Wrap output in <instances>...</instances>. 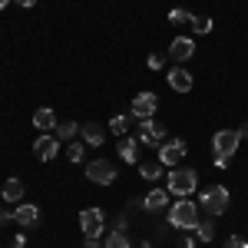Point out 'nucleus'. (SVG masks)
Wrapping results in <instances>:
<instances>
[{
	"mask_svg": "<svg viewBox=\"0 0 248 248\" xmlns=\"http://www.w3.org/2000/svg\"><path fill=\"white\" fill-rule=\"evenodd\" d=\"M199 218H202V205H195L189 195L169 205V225H172V229H179V232H192Z\"/></svg>",
	"mask_w": 248,
	"mask_h": 248,
	"instance_id": "1",
	"label": "nucleus"
},
{
	"mask_svg": "<svg viewBox=\"0 0 248 248\" xmlns=\"http://www.w3.org/2000/svg\"><path fill=\"white\" fill-rule=\"evenodd\" d=\"M229 202H232V192L225 189V186H209V189H202V195H199V205H202V212H209L212 218L225 215Z\"/></svg>",
	"mask_w": 248,
	"mask_h": 248,
	"instance_id": "2",
	"label": "nucleus"
},
{
	"mask_svg": "<svg viewBox=\"0 0 248 248\" xmlns=\"http://www.w3.org/2000/svg\"><path fill=\"white\" fill-rule=\"evenodd\" d=\"M195 186H199V172L195 169H169V195H179V199H186V195H192L195 192Z\"/></svg>",
	"mask_w": 248,
	"mask_h": 248,
	"instance_id": "3",
	"label": "nucleus"
},
{
	"mask_svg": "<svg viewBox=\"0 0 248 248\" xmlns=\"http://www.w3.org/2000/svg\"><path fill=\"white\" fill-rule=\"evenodd\" d=\"M136 139H139L142 146L159 149V146L166 142V123H159V119H139V133H136Z\"/></svg>",
	"mask_w": 248,
	"mask_h": 248,
	"instance_id": "4",
	"label": "nucleus"
},
{
	"mask_svg": "<svg viewBox=\"0 0 248 248\" xmlns=\"http://www.w3.org/2000/svg\"><path fill=\"white\" fill-rule=\"evenodd\" d=\"M86 179L96 182V186H113L116 179H119V172L109 159H93L90 166H86Z\"/></svg>",
	"mask_w": 248,
	"mask_h": 248,
	"instance_id": "5",
	"label": "nucleus"
},
{
	"mask_svg": "<svg viewBox=\"0 0 248 248\" xmlns=\"http://www.w3.org/2000/svg\"><path fill=\"white\" fill-rule=\"evenodd\" d=\"M189 153V146H186V139H166L162 146H159V162L166 166V169H175L182 159Z\"/></svg>",
	"mask_w": 248,
	"mask_h": 248,
	"instance_id": "6",
	"label": "nucleus"
},
{
	"mask_svg": "<svg viewBox=\"0 0 248 248\" xmlns=\"http://www.w3.org/2000/svg\"><path fill=\"white\" fill-rule=\"evenodd\" d=\"M79 229H83L86 238H99L106 232V215L99 209H83L79 212Z\"/></svg>",
	"mask_w": 248,
	"mask_h": 248,
	"instance_id": "7",
	"label": "nucleus"
},
{
	"mask_svg": "<svg viewBox=\"0 0 248 248\" xmlns=\"http://www.w3.org/2000/svg\"><path fill=\"white\" fill-rule=\"evenodd\" d=\"M155 109H159V99H155V93H149V90H142V93H136L129 116H133L136 123H139V119H153V116H155Z\"/></svg>",
	"mask_w": 248,
	"mask_h": 248,
	"instance_id": "8",
	"label": "nucleus"
},
{
	"mask_svg": "<svg viewBox=\"0 0 248 248\" xmlns=\"http://www.w3.org/2000/svg\"><path fill=\"white\" fill-rule=\"evenodd\" d=\"M238 142H242L238 129H218V133L212 136V149H215V153H222V155H235Z\"/></svg>",
	"mask_w": 248,
	"mask_h": 248,
	"instance_id": "9",
	"label": "nucleus"
},
{
	"mask_svg": "<svg viewBox=\"0 0 248 248\" xmlns=\"http://www.w3.org/2000/svg\"><path fill=\"white\" fill-rule=\"evenodd\" d=\"M33 153H37L40 162H50V159H57V153H60V139H57V136H50V133H40V136H37V142H33Z\"/></svg>",
	"mask_w": 248,
	"mask_h": 248,
	"instance_id": "10",
	"label": "nucleus"
},
{
	"mask_svg": "<svg viewBox=\"0 0 248 248\" xmlns=\"http://www.w3.org/2000/svg\"><path fill=\"white\" fill-rule=\"evenodd\" d=\"M139 149H142V142H139L136 136H119V142H116L119 159L129 162V166H139Z\"/></svg>",
	"mask_w": 248,
	"mask_h": 248,
	"instance_id": "11",
	"label": "nucleus"
},
{
	"mask_svg": "<svg viewBox=\"0 0 248 248\" xmlns=\"http://www.w3.org/2000/svg\"><path fill=\"white\" fill-rule=\"evenodd\" d=\"M169 57L175 63H186V60L195 57V37H175L169 43Z\"/></svg>",
	"mask_w": 248,
	"mask_h": 248,
	"instance_id": "12",
	"label": "nucleus"
},
{
	"mask_svg": "<svg viewBox=\"0 0 248 248\" xmlns=\"http://www.w3.org/2000/svg\"><path fill=\"white\" fill-rule=\"evenodd\" d=\"M166 83H169V90H175V93H189L195 79H192V73L186 66H172L169 73H166Z\"/></svg>",
	"mask_w": 248,
	"mask_h": 248,
	"instance_id": "13",
	"label": "nucleus"
},
{
	"mask_svg": "<svg viewBox=\"0 0 248 248\" xmlns=\"http://www.w3.org/2000/svg\"><path fill=\"white\" fill-rule=\"evenodd\" d=\"M79 136H83V142H86V146H103V142H106V126L90 119V123H83V126H79Z\"/></svg>",
	"mask_w": 248,
	"mask_h": 248,
	"instance_id": "14",
	"label": "nucleus"
},
{
	"mask_svg": "<svg viewBox=\"0 0 248 248\" xmlns=\"http://www.w3.org/2000/svg\"><path fill=\"white\" fill-rule=\"evenodd\" d=\"M14 222L23 225V229H33L40 222V209L37 205H17V209H14Z\"/></svg>",
	"mask_w": 248,
	"mask_h": 248,
	"instance_id": "15",
	"label": "nucleus"
},
{
	"mask_svg": "<svg viewBox=\"0 0 248 248\" xmlns=\"http://www.w3.org/2000/svg\"><path fill=\"white\" fill-rule=\"evenodd\" d=\"M169 205V192L166 189H149V195L142 199V209L146 212H159V209H166Z\"/></svg>",
	"mask_w": 248,
	"mask_h": 248,
	"instance_id": "16",
	"label": "nucleus"
},
{
	"mask_svg": "<svg viewBox=\"0 0 248 248\" xmlns=\"http://www.w3.org/2000/svg\"><path fill=\"white\" fill-rule=\"evenodd\" d=\"M33 126H37V133L57 129V113H53V109H37V113H33Z\"/></svg>",
	"mask_w": 248,
	"mask_h": 248,
	"instance_id": "17",
	"label": "nucleus"
},
{
	"mask_svg": "<svg viewBox=\"0 0 248 248\" xmlns=\"http://www.w3.org/2000/svg\"><path fill=\"white\" fill-rule=\"evenodd\" d=\"M0 195H3V202H7V205L20 202V199H23V182H20V179H7V182H3V192H0Z\"/></svg>",
	"mask_w": 248,
	"mask_h": 248,
	"instance_id": "18",
	"label": "nucleus"
},
{
	"mask_svg": "<svg viewBox=\"0 0 248 248\" xmlns=\"http://www.w3.org/2000/svg\"><path fill=\"white\" fill-rule=\"evenodd\" d=\"M139 175L146 179V182H155V179H162L166 175V166L155 159V162H139Z\"/></svg>",
	"mask_w": 248,
	"mask_h": 248,
	"instance_id": "19",
	"label": "nucleus"
},
{
	"mask_svg": "<svg viewBox=\"0 0 248 248\" xmlns=\"http://www.w3.org/2000/svg\"><path fill=\"white\" fill-rule=\"evenodd\" d=\"M192 232H195V238H199V242H205V245L215 238V225H212V218H199Z\"/></svg>",
	"mask_w": 248,
	"mask_h": 248,
	"instance_id": "20",
	"label": "nucleus"
},
{
	"mask_svg": "<svg viewBox=\"0 0 248 248\" xmlns=\"http://www.w3.org/2000/svg\"><path fill=\"white\" fill-rule=\"evenodd\" d=\"M129 123H133V116H126V113H116L106 126H109V133L113 136H126V129H129Z\"/></svg>",
	"mask_w": 248,
	"mask_h": 248,
	"instance_id": "21",
	"label": "nucleus"
},
{
	"mask_svg": "<svg viewBox=\"0 0 248 248\" xmlns=\"http://www.w3.org/2000/svg\"><path fill=\"white\" fill-rule=\"evenodd\" d=\"M103 245L106 248H133V242H129V235H126V232H109V235H106V242H103Z\"/></svg>",
	"mask_w": 248,
	"mask_h": 248,
	"instance_id": "22",
	"label": "nucleus"
},
{
	"mask_svg": "<svg viewBox=\"0 0 248 248\" xmlns=\"http://www.w3.org/2000/svg\"><path fill=\"white\" fill-rule=\"evenodd\" d=\"M192 20H195V14L182 10V7H172V10H169V23H172V27H186V23H192Z\"/></svg>",
	"mask_w": 248,
	"mask_h": 248,
	"instance_id": "23",
	"label": "nucleus"
},
{
	"mask_svg": "<svg viewBox=\"0 0 248 248\" xmlns=\"http://www.w3.org/2000/svg\"><path fill=\"white\" fill-rule=\"evenodd\" d=\"M79 133V123H70V119H66V123H57V139L60 142H66V139H73V136Z\"/></svg>",
	"mask_w": 248,
	"mask_h": 248,
	"instance_id": "24",
	"label": "nucleus"
},
{
	"mask_svg": "<svg viewBox=\"0 0 248 248\" xmlns=\"http://www.w3.org/2000/svg\"><path fill=\"white\" fill-rule=\"evenodd\" d=\"M83 153H86V142H70L66 146V159L70 162H83Z\"/></svg>",
	"mask_w": 248,
	"mask_h": 248,
	"instance_id": "25",
	"label": "nucleus"
},
{
	"mask_svg": "<svg viewBox=\"0 0 248 248\" xmlns=\"http://www.w3.org/2000/svg\"><path fill=\"white\" fill-rule=\"evenodd\" d=\"M192 30H195L199 37L212 33V17H195V20H192Z\"/></svg>",
	"mask_w": 248,
	"mask_h": 248,
	"instance_id": "26",
	"label": "nucleus"
},
{
	"mask_svg": "<svg viewBox=\"0 0 248 248\" xmlns=\"http://www.w3.org/2000/svg\"><path fill=\"white\" fill-rule=\"evenodd\" d=\"M149 70H166V53H149Z\"/></svg>",
	"mask_w": 248,
	"mask_h": 248,
	"instance_id": "27",
	"label": "nucleus"
},
{
	"mask_svg": "<svg viewBox=\"0 0 248 248\" xmlns=\"http://www.w3.org/2000/svg\"><path fill=\"white\" fill-rule=\"evenodd\" d=\"M225 248H248V242L242 235H229V238H225Z\"/></svg>",
	"mask_w": 248,
	"mask_h": 248,
	"instance_id": "28",
	"label": "nucleus"
},
{
	"mask_svg": "<svg viewBox=\"0 0 248 248\" xmlns=\"http://www.w3.org/2000/svg\"><path fill=\"white\" fill-rule=\"evenodd\" d=\"M212 162H215V169H229V166H232V155L215 153V159H212Z\"/></svg>",
	"mask_w": 248,
	"mask_h": 248,
	"instance_id": "29",
	"label": "nucleus"
},
{
	"mask_svg": "<svg viewBox=\"0 0 248 248\" xmlns=\"http://www.w3.org/2000/svg\"><path fill=\"white\" fill-rule=\"evenodd\" d=\"M7 222H14V212H10V209H0V229H3Z\"/></svg>",
	"mask_w": 248,
	"mask_h": 248,
	"instance_id": "30",
	"label": "nucleus"
},
{
	"mask_svg": "<svg viewBox=\"0 0 248 248\" xmlns=\"http://www.w3.org/2000/svg\"><path fill=\"white\" fill-rule=\"evenodd\" d=\"M179 248H195V238L186 235V238H179Z\"/></svg>",
	"mask_w": 248,
	"mask_h": 248,
	"instance_id": "31",
	"label": "nucleus"
},
{
	"mask_svg": "<svg viewBox=\"0 0 248 248\" xmlns=\"http://www.w3.org/2000/svg\"><path fill=\"white\" fill-rule=\"evenodd\" d=\"M116 229H119V232H126V229H129V222H126V215H119V218H116Z\"/></svg>",
	"mask_w": 248,
	"mask_h": 248,
	"instance_id": "32",
	"label": "nucleus"
},
{
	"mask_svg": "<svg viewBox=\"0 0 248 248\" xmlns=\"http://www.w3.org/2000/svg\"><path fill=\"white\" fill-rule=\"evenodd\" d=\"M83 248H106V245H99V238H86V245Z\"/></svg>",
	"mask_w": 248,
	"mask_h": 248,
	"instance_id": "33",
	"label": "nucleus"
},
{
	"mask_svg": "<svg viewBox=\"0 0 248 248\" xmlns=\"http://www.w3.org/2000/svg\"><path fill=\"white\" fill-rule=\"evenodd\" d=\"M14 248H27V238H23V235H17V238H14Z\"/></svg>",
	"mask_w": 248,
	"mask_h": 248,
	"instance_id": "34",
	"label": "nucleus"
},
{
	"mask_svg": "<svg viewBox=\"0 0 248 248\" xmlns=\"http://www.w3.org/2000/svg\"><path fill=\"white\" fill-rule=\"evenodd\" d=\"M14 3H20V7H27V10H30V7H37V0H14Z\"/></svg>",
	"mask_w": 248,
	"mask_h": 248,
	"instance_id": "35",
	"label": "nucleus"
},
{
	"mask_svg": "<svg viewBox=\"0 0 248 248\" xmlns=\"http://www.w3.org/2000/svg\"><path fill=\"white\" fill-rule=\"evenodd\" d=\"M238 136H242V139H248V123L242 126V129H238Z\"/></svg>",
	"mask_w": 248,
	"mask_h": 248,
	"instance_id": "36",
	"label": "nucleus"
},
{
	"mask_svg": "<svg viewBox=\"0 0 248 248\" xmlns=\"http://www.w3.org/2000/svg\"><path fill=\"white\" fill-rule=\"evenodd\" d=\"M7 3H10V0H0V10H3V7H7Z\"/></svg>",
	"mask_w": 248,
	"mask_h": 248,
	"instance_id": "37",
	"label": "nucleus"
}]
</instances>
